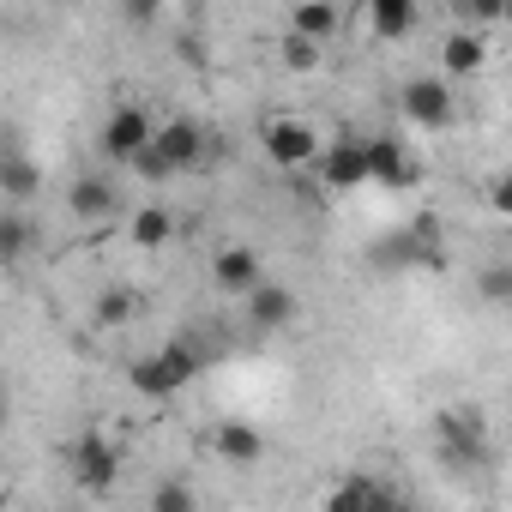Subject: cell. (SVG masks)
<instances>
[{
  "label": "cell",
  "mask_w": 512,
  "mask_h": 512,
  "mask_svg": "<svg viewBox=\"0 0 512 512\" xmlns=\"http://www.w3.org/2000/svg\"><path fill=\"white\" fill-rule=\"evenodd\" d=\"M205 368V356L193 350V344H163L157 356H145V362H133V392H145V398H175L181 386H193V374Z\"/></svg>",
  "instance_id": "obj_1"
},
{
  "label": "cell",
  "mask_w": 512,
  "mask_h": 512,
  "mask_svg": "<svg viewBox=\"0 0 512 512\" xmlns=\"http://www.w3.org/2000/svg\"><path fill=\"white\" fill-rule=\"evenodd\" d=\"M398 109H404V121L410 127H422V133H446L452 127V115H458V103H452V79L440 73H422V79H404V91H398Z\"/></svg>",
  "instance_id": "obj_2"
},
{
  "label": "cell",
  "mask_w": 512,
  "mask_h": 512,
  "mask_svg": "<svg viewBox=\"0 0 512 512\" xmlns=\"http://www.w3.org/2000/svg\"><path fill=\"white\" fill-rule=\"evenodd\" d=\"M67 470H73V482H79L85 494H109L115 476H121V452H115V440H103V434H79L73 452H67Z\"/></svg>",
  "instance_id": "obj_3"
},
{
  "label": "cell",
  "mask_w": 512,
  "mask_h": 512,
  "mask_svg": "<svg viewBox=\"0 0 512 512\" xmlns=\"http://www.w3.org/2000/svg\"><path fill=\"white\" fill-rule=\"evenodd\" d=\"M434 434H440V452L452 464H482L488 458V422H482V410H440Z\"/></svg>",
  "instance_id": "obj_4"
},
{
  "label": "cell",
  "mask_w": 512,
  "mask_h": 512,
  "mask_svg": "<svg viewBox=\"0 0 512 512\" xmlns=\"http://www.w3.org/2000/svg\"><path fill=\"white\" fill-rule=\"evenodd\" d=\"M266 157L278 163V169H308V163H320V133L308 127V121H296V115H278V121H266Z\"/></svg>",
  "instance_id": "obj_5"
},
{
  "label": "cell",
  "mask_w": 512,
  "mask_h": 512,
  "mask_svg": "<svg viewBox=\"0 0 512 512\" xmlns=\"http://www.w3.org/2000/svg\"><path fill=\"white\" fill-rule=\"evenodd\" d=\"M151 139H157V121H151L139 103H121V109L103 121V151H109L115 163H133Z\"/></svg>",
  "instance_id": "obj_6"
},
{
  "label": "cell",
  "mask_w": 512,
  "mask_h": 512,
  "mask_svg": "<svg viewBox=\"0 0 512 512\" xmlns=\"http://www.w3.org/2000/svg\"><path fill=\"white\" fill-rule=\"evenodd\" d=\"M151 145L175 163V175H187V169H199V163H205V127H199L193 115L157 121V139H151Z\"/></svg>",
  "instance_id": "obj_7"
},
{
  "label": "cell",
  "mask_w": 512,
  "mask_h": 512,
  "mask_svg": "<svg viewBox=\"0 0 512 512\" xmlns=\"http://www.w3.org/2000/svg\"><path fill=\"white\" fill-rule=\"evenodd\" d=\"M67 211H73V223H109L115 211H121V193H115V181L109 175H73V187H67Z\"/></svg>",
  "instance_id": "obj_8"
},
{
  "label": "cell",
  "mask_w": 512,
  "mask_h": 512,
  "mask_svg": "<svg viewBox=\"0 0 512 512\" xmlns=\"http://www.w3.org/2000/svg\"><path fill=\"white\" fill-rule=\"evenodd\" d=\"M241 302H247V326H253V332H284V326L302 314L296 290H284V284H260V290H247Z\"/></svg>",
  "instance_id": "obj_9"
},
{
  "label": "cell",
  "mask_w": 512,
  "mask_h": 512,
  "mask_svg": "<svg viewBox=\"0 0 512 512\" xmlns=\"http://www.w3.org/2000/svg\"><path fill=\"white\" fill-rule=\"evenodd\" d=\"M482 67H488V37H482L476 25L446 31V43H440V73H446V79H476Z\"/></svg>",
  "instance_id": "obj_10"
},
{
  "label": "cell",
  "mask_w": 512,
  "mask_h": 512,
  "mask_svg": "<svg viewBox=\"0 0 512 512\" xmlns=\"http://www.w3.org/2000/svg\"><path fill=\"white\" fill-rule=\"evenodd\" d=\"M320 181H326L332 193H350V187L374 181V175H368V139H338V145L320 157Z\"/></svg>",
  "instance_id": "obj_11"
},
{
  "label": "cell",
  "mask_w": 512,
  "mask_h": 512,
  "mask_svg": "<svg viewBox=\"0 0 512 512\" xmlns=\"http://www.w3.org/2000/svg\"><path fill=\"white\" fill-rule=\"evenodd\" d=\"M211 284H217L223 296H247V290H260V284H266L260 253H253V247H223L217 260H211Z\"/></svg>",
  "instance_id": "obj_12"
},
{
  "label": "cell",
  "mask_w": 512,
  "mask_h": 512,
  "mask_svg": "<svg viewBox=\"0 0 512 512\" xmlns=\"http://www.w3.org/2000/svg\"><path fill=\"white\" fill-rule=\"evenodd\" d=\"M368 175H374L380 187H392V193L416 187V163H410V151H404L398 139H368Z\"/></svg>",
  "instance_id": "obj_13"
},
{
  "label": "cell",
  "mask_w": 512,
  "mask_h": 512,
  "mask_svg": "<svg viewBox=\"0 0 512 512\" xmlns=\"http://www.w3.org/2000/svg\"><path fill=\"white\" fill-rule=\"evenodd\" d=\"M211 452L223 464H260L266 458V440H260V428H247V422H217L211 428Z\"/></svg>",
  "instance_id": "obj_14"
},
{
  "label": "cell",
  "mask_w": 512,
  "mask_h": 512,
  "mask_svg": "<svg viewBox=\"0 0 512 512\" xmlns=\"http://www.w3.org/2000/svg\"><path fill=\"white\" fill-rule=\"evenodd\" d=\"M416 13H422V0H368V25L386 43H404L416 31Z\"/></svg>",
  "instance_id": "obj_15"
},
{
  "label": "cell",
  "mask_w": 512,
  "mask_h": 512,
  "mask_svg": "<svg viewBox=\"0 0 512 512\" xmlns=\"http://www.w3.org/2000/svg\"><path fill=\"white\" fill-rule=\"evenodd\" d=\"M0 193H7L13 205L37 199V193H43V169H37L25 151H7V157H0Z\"/></svg>",
  "instance_id": "obj_16"
},
{
  "label": "cell",
  "mask_w": 512,
  "mask_h": 512,
  "mask_svg": "<svg viewBox=\"0 0 512 512\" xmlns=\"http://www.w3.org/2000/svg\"><path fill=\"white\" fill-rule=\"evenodd\" d=\"M338 7H332V0H296V7H290V31H302V37H314V43H332L338 37Z\"/></svg>",
  "instance_id": "obj_17"
},
{
  "label": "cell",
  "mask_w": 512,
  "mask_h": 512,
  "mask_svg": "<svg viewBox=\"0 0 512 512\" xmlns=\"http://www.w3.org/2000/svg\"><path fill=\"white\" fill-rule=\"evenodd\" d=\"M169 235H175V217H169L163 205H145V211H133V223H127V241H133V247H145V253H151V247H163Z\"/></svg>",
  "instance_id": "obj_18"
},
{
  "label": "cell",
  "mask_w": 512,
  "mask_h": 512,
  "mask_svg": "<svg viewBox=\"0 0 512 512\" xmlns=\"http://www.w3.org/2000/svg\"><path fill=\"white\" fill-rule=\"evenodd\" d=\"M31 241H37V223H31L25 211H7V217H0V260H7V266H25Z\"/></svg>",
  "instance_id": "obj_19"
},
{
  "label": "cell",
  "mask_w": 512,
  "mask_h": 512,
  "mask_svg": "<svg viewBox=\"0 0 512 512\" xmlns=\"http://www.w3.org/2000/svg\"><path fill=\"white\" fill-rule=\"evenodd\" d=\"M398 494L386 488V482H368V476H350V482H338L332 488V506H392Z\"/></svg>",
  "instance_id": "obj_20"
},
{
  "label": "cell",
  "mask_w": 512,
  "mask_h": 512,
  "mask_svg": "<svg viewBox=\"0 0 512 512\" xmlns=\"http://www.w3.org/2000/svg\"><path fill=\"white\" fill-rule=\"evenodd\" d=\"M133 314H139V296H133V290H103V296L91 302V320H97V326H109V332H115V326H127Z\"/></svg>",
  "instance_id": "obj_21"
},
{
  "label": "cell",
  "mask_w": 512,
  "mask_h": 512,
  "mask_svg": "<svg viewBox=\"0 0 512 512\" xmlns=\"http://www.w3.org/2000/svg\"><path fill=\"white\" fill-rule=\"evenodd\" d=\"M476 296H482L488 308H512V260L482 266V272H476Z\"/></svg>",
  "instance_id": "obj_22"
},
{
  "label": "cell",
  "mask_w": 512,
  "mask_h": 512,
  "mask_svg": "<svg viewBox=\"0 0 512 512\" xmlns=\"http://www.w3.org/2000/svg\"><path fill=\"white\" fill-rule=\"evenodd\" d=\"M452 7H458V19H464V25H476V31L506 25V0H452Z\"/></svg>",
  "instance_id": "obj_23"
},
{
  "label": "cell",
  "mask_w": 512,
  "mask_h": 512,
  "mask_svg": "<svg viewBox=\"0 0 512 512\" xmlns=\"http://www.w3.org/2000/svg\"><path fill=\"white\" fill-rule=\"evenodd\" d=\"M278 55H284V67H290V73L320 67V43H314V37H302V31H284V49H278Z\"/></svg>",
  "instance_id": "obj_24"
},
{
  "label": "cell",
  "mask_w": 512,
  "mask_h": 512,
  "mask_svg": "<svg viewBox=\"0 0 512 512\" xmlns=\"http://www.w3.org/2000/svg\"><path fill=\"white\" fill-rule=\"evenodd\" d=\"M151 512H193V488H187V482H163V488H151Z\"/></svg>",
  "instance_id": "obj_25"
},
{
  "label": "cell",
  "mask_w": 512,
  "mask_h": 512,
  "mask_svg": "<svg viewBox=\"0 0 512 512\" xmlns=\"http://www.w3.org/2000/svg\"><path fill=\"white\" fill-rule=\"evenodd\" d=\"M121 19H127L133 31H151V25L163 19V0H121Z\"/></svg>",
  "instance_id": "obj_26"
},
{
  "label": "cell",
  "mask_w": 512,
  "mask_h": 512,
  "mask_svg": "<svg viewBox=\"0 0 512 512\" xmlns=\"http://www.w3.org/2000/svg\"><path fill=\"white\" fill-rule=\"evenodd\" d=\"M133 169H139L145 181H175V163H169V157H163L157 145H145V151L133 157Z\"/></svg>",
  "instance_id": "obj_27"
},
{
  "label": "cell",
  "mask_w": 512,
  "mask_h": 512,
  "mask_svg": "<svg viewBox=\"0 0 512 512\" xmlns=\"http://www.w3.org/2000/svg\"><path fill=\"white\" fill-rule=\"evenodd\" d=\"M488 211H494V217H512V169H500V175L488 181Z\"/></svg>",
  "instance_id": "obj_28"
},
{
  "label": "cell",
  "mask_w": 512,
  "mask_h": 512,
  "mask_svg": "<svg viewBox=\"0 0 512 512\" xmlns=\"http://www.w3.org/2000/svg\"><path fill=\"white\" fill-rule=\"evenodd\" d=\"M506 25H512V0H506Z\"/></svg>",
  "instance_id": "obj_29"
},
{
  "label": "cell",
  "mask_w": 512,
  "mask_h": 512,
  "mask_svg": "<svg viewBox=\"0 0 512 512\" xmlns=\"http://www.w3.org/2000/svg\"><path fill=\"white\" fill-rule=\"evenodd\" d=\"M49 7H67V0H49Z\"/></svg>",
  "instance_id": "obj_30"
}]
</instances>
